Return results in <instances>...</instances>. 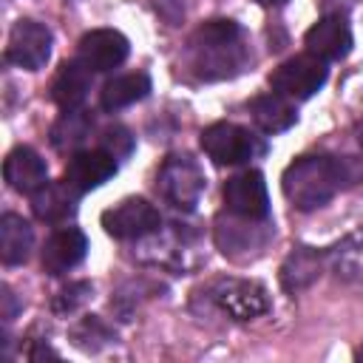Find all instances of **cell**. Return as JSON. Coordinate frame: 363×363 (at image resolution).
<instances>
[{
  "label": "cell",
  "mask_w": 363,
  "mask_h": 363,
  "mask_svg": "<svg viewBox=\"0 0 363 363\" xmlns=\"http://www.w3.org/2000/svg\"><path fill=\"white\" fill-rule=\"evenodd\" d=\"M349 167L335 156H301L295 159L284 176L281 190L298 210H318L335 199V193L349 182Z\"/></svg>",
  "instance_id": "obj_1"
},
{
  "label": "cell",
  "mask_w": 363,
  "mask_h": 363,
  "mask_svg": "<svg viewBox=\"0 0 363 363\" xmlns=\"http://www.w3.org/2000/svg\"><path fill=\"white\" fill-rule=\"evenodd\" d=\"M190 68L201 79H224L241 71L247 60L244 34L233 20H210L190 37Z\"/></svg>",
  "instance_id": "obj_2"
},
{
  "label": "cell",
  "mask_w": 363,
  "mask_h": 363,
  "mask_svg": "<svg viewBox=\"0 0 363 363\" xmlns=\"http://www.w3.org/2000/svg\"><path fill=\"white\" fill-rule=\"evenodd\" d=\"M207 187V179H204V170L199 167V162L187 153H173L162 162L159 173H156V190L159 196L173 204L176 210H196L201 193Z\"/></svg>",
  "instance_id": "obj_3"
},
{
  "label": "cell",
  "mask_w": 363,
  "mask_h": 363,
  "mask_svg": "<svg viewBox=\"0 0 363 363\" xmlns=\"http://www.w3.org/2000/svg\"><path fill=\"white\" fill-rule=\"evenodd\" d=\"M207 295L230 320H252L269 309L267 289L244 278H218L207 286Z\"/></svg>",
  "instance_id": "obj_4"
},
{
  "label": "cell",
  "mask_w": 363,
  "mask_h": 363,
  "mask_svg": "<svg viewBox=\"0 0 363 363\" xmlns=\"http://www.w3.org/2000/svg\"><path fill=\"white\" fill-rule=\"evenodd\" d=\"M326 74H329L326 62L306 51V54H298L281 62L269 74V88L286 99H309L315 91L323 88Z\"/></svg>",
  "instance_id": "obj_5"
},
{
  "label": "cell",
  "mask_w": 363,
  "mask_h": 363,
  "mask_svg": "<svg viewBox=\"0 0 363 363\" xmlns=\"http://www.w3.org/2000/svg\"><path fill=\"white\" fill-rule=\"evenodd\" d=\"M201 150L216 164H241L250 162L261 150V145L247 128L233 122H216L201 130Z\"/></svg>",
  "instance_id": "obj_6"
},
{
  "label": "cell",
  "mask_w": 363,
  "mask_h": 363,
  "mask_svg": "<svg viewBox=\"0 0 363 363\" xmlns=\"http://www.w3.org/2000/svg\"><path fill=\"white\" fill-rule=\"evenodd\" d=\"M102 227L108 235L119 241H130V238H145V235L159 233L162 216L145 199H125L116 207L102 213Z\"/></svg>",
  "instance_id": "obj_7"
},
{
  "label": "cell",
  "mask_w": 363,
  "mask_h": 363,
  "mask_svg": "<svg viewBox=\"0 0 363 363\" xmlns=\"http://www.w3.org/2000/svg\"><path fill=\"white\" fill-rule=\"evenodd\" d=\"M51 57V31L37 23V20H20L6 45V60L26 68V71H40Z\"/></svg>",
  "instance_id": "obj_8"
},
{
  "label": "cell",
  "mask_w": 363,
  "mask_h": 363,
  "mask_svg": "<svg viewBox=\"0 0 363 363\" xmlns=\"http://www.w3.org/2000/svg\"><path fill=\"white\" fill-rule=\"evenodd\" d=\"M224 204L235 218H255L264 221L269 213L267 182L258 170H244L224 184Z\"/></svg>",
  "instance_id": "obj_9"
},
{
  "label": "cell",
  "mask_w": 363,
  "mask_h": 363,
  "mask_svg": "<svg viewBox=\"0 0 363 363\" xmlns=\"http://www.w3.org/2000/svg\"><path fill=\"white\" fill-rule=\"evenodd\" d=\"M128 57V37L116 28H94L82 34L77 45V60L91 71H111Z\"/></svg>",
  "instance_id": "obj_10"
},
{
  "label": "cell",
  "mask_w": 363,
  "mask_h": 363,
  "mask_svg": "<svg viewBox=\"0 0 363 363\" xmlns=\"http://www.w3.org/2000/svg\"><path fill=\"white\" fill-rule=\"evenodd\" d=\"M303 43H306V51L323 62L343 60L352 51V28L340 14H326L306 31Z\"/></svg>",
  "instance_id": "obj_11"
},
{
  "label": "cell",
  "mask_w": 363,
  "mask_h": 363,
  "mask_svg": "<svg viewBox=\"0 0 363 363\" xmlns=\"http://www.w3.org/2000/svg\"><path fill=\"white\" fill-rule=\"evenodd\" d=\"M116 173V159L108 150H77L65 167V184L77 193H88Z\"/></svg>",
  "instance_id": "obj_12"
},
{
  "label": "cell",
  "mask_w": 363,
  "mask_h": 363,
  "mask_svg": "<svg viewBox=\"0 0 363 363\" xmlns=\"http://www.w3.org/2000/svg\"><path fill=\"white\" fill-rule=\"evenodd\" d=\"M88 252V238L79 227H62L57 230L45 247H43V269L48 275H62L74 269Z\"/></svg>",
  "instance_id": "obj_13"
},
{
  "label": "cell",
  "mask_w": 363,
  "mask_h": 363,
  "mask_svg": "<svg viewBox=\"0 0 363 363\" xmlns=\"http://www.w3.org/2000/svg\"><path fill=\"white\" fill-rule=\"evenodd\" d=\"M3 176L9 187L28 196H34L43 184H48V167L40 159V153L31 147H14L3 162Z\"/></svg>",
  "instance_id": "obj_14"
},
{
  "label": "cell",
  "mask_w": 363,
  "mask_h": 363,
  "mask_svg": "<svg viewBox=\"0 0 363 363\" xmlns=\"http://www.w3.org/2000/svg\"><path fill=\"white\" fill-rule=\"evenodd\" d=\"M267 224H255V218H241V221H218L216 227V241L221 247L224 255L238 258V250L244 255H250V250H261L269 238V233L264 230Z\"/></svg>",
  "instance_id": "obj_15"
},
{
  "label": "cell",
  "mask_w": 363,
  "mask_h": 363,
  "mask_svg": "<svg viewBox=\"0 0 363 363\" xmlns=\"http://www.w3.org/2000/svg\"><path fill=\"white\" fill-rule=\"evenodd\" d=\"M91 68H85L79 60H71V62H62L54 82H51V96L60 108L71 111V108H79L82 99L88 96L91 91Z\"/></svg>",
  "instance_id": "obj_16"
},
{
  "label": "cell",
  "mask_w": 363,
  "mask_h": 363,
  "mask_svg": "<svg viewBox=\"0 0 363 363\" xmlns=\"http://www.w3.org/2000/svg\"><path fill=\"white\" fill-rule=\"evenodd\" d=\"M250 113H252L255 125L264 133H281V130H289L298 122V111H295L292 99H286L275 91L264 94V96H255L250 102Z\"/></svg>",
  "instance_id": "obj_17"
},
{
  "label": "cell",
  "mask_w": 363,
  "mask_h": 363,
  "mask_svg": "<svg viewBox=\"0 0 363 363\" xmlns=\"http://www.w3.org/2000/svg\"><path fill=\"white\" fill-rule=\"evenodd\" d=\"M77 190H71L65 182L62 184H43L34 196H31V210L40 221H51V224H60L65 221L68 216L77 213Z\"/></svg>",
  "instance_id": "obj_18"
},
{
  "label": "cell",
  "mask_w": 363,
  "mask_h": 363,
  "mask_svg": "<svg viewBox=\"0 0 363 363\" xmlns=\"http://www.w3.org/2000/svg\"><path fill=\"white\" fill-rule=\"evenodd\" d=\"M31 247H34L31 224L17 213H6L0 218V258H3V264H9V267L23 264L31 255Z\"/></svg>",
  "instance_id": "obj_19"
},
{
  "label": "cell",
  "mask_w": 363,
  "mask_h": 363,
  "mask_svg": "<svg viewBox=\"0 0 363 363\" xmlns=\"http://www.w3.org/2000/svg\"><path fill=\"white\" fill-rule=\"evenodd\" d=\"M150 91V77L142 74V71H133V74H122V77H113L105 82L102 94H99V105L105 111H122L139 99H145Z\"/></svg>",
  "instance_id": "obj_20"
},
{
  "label": "cell",
  "mask_w": 363,
  "mask_h": 363,
  "mask_svg": "<svg viewBox=\"0 0 363 363\" xmlns=\"http://www.w3.org/2000/svg\"><path fill=\"white\" fill-rule=\"evenodd\" d=\"M318 275H320V255L309 247H298L295 252H289L281 267V284L286 292L306 289Z\"/></svg>",
  "instance_id": "obj_21"
},
{
  "label": "cell",
  "mask_w": 363,
  "mask_h": 363,
  "mask_svg": "<svg viewBox=\"0 0 363 363\" xmlns=\"http://www.w3.org/2000/svg\"><path fill=\"white\" fill-rule=\"evenodd\" d=\"M91 128H94V119L85 113V111H65L57 125L51 128V145L57 150H77L88 136H91Z\"/></svg>",
  "instance_id": "obj_22"
},
{
  "label": "cell",
  "mask_w": 363,
  "mask_h": 363,
  "mask_svg": "<svg viewBox=\"0 0 363 363\" xmlns=\"http://www.w3.org/2000/svg\"><path fill=\"white\" fill-rule=\"evenodd\" d=\"M329 264L340 278L363 284V233H354L343 244H337L329 252Z\"/></svg>",
  "instance_id": "obj_23"
},
{
  "label": "cell",
  "mask_w": 363,
  "mask_h": 363,
  "mask_svg": "<svg viewBox=\"0 0 363 363\" xmlns=\"http://www.w3.org/2000/svg\"><path fill=\"white\" fill-rule=\"evenodd\" d=\"M88 295H91V284H85V281H79V284H71L68 289H62L57 298H54V312H74L79 303H85L88 301Z\"/></svg>",
  "instance_id": "obj_24"
},
{
  "label": "cell",
  "mask_w": 363,
  "mask_h": 363,
  "mask_svg": "<svg viewBox=\"0 0 363 363\" xmlns=\"http://www.w3.org/2000/svg\"><path fill=\"white\" fill-rule=\"evenodd\" d=\"M130 147H133V139H130V133H128L125 128H108V130H105L102 150H108L113 159L128 156V153H130Z\"/></svg>",
  "instance_id": "obj_25"
},
{
  "label": "cell",
  "mask_w": 363,
  "mask_h": 363,
  "mask_svg": "<svg viewBox=\"0 0 363 363\" xmlns=\"http://www.w3.org/2000/svg\"><path fill=\"white\" fill-rule=\"evenodd\" d=\"M357 142H360V147H363V119L357 122Z\"/></svg>",
  "instance_id": "obj_26"
},
{
  "label": "cell",
  "mask_w": 363,
  "mask_h": 363,
  "mask_svg": "<svg viewBox=\"0 0 363 363\" xmlns=\"http://www.w3.org/2000/svg\"><path fill=\"white\" fill-rule=\"evenodd\" d=\"M264 6H281V3H286V0H261Z\"/></svg>",
  "instance_id": "obj_27"
},
{
  "label": "cell",
  "mask_w": 363,
  "mask_h": 363,
  "mask_svg": "<svg viewBox=\"0 0 363 363\" xmlns=\"http://www.w3.org/2000/svg\"><path fill=\"white\" fill-rule=\"evenodd\" d=\"M354 357H357V360H363V346H360V349L354 352Z\"/></svg>",
  "instance_id": "obj_28"
}]
</instances>
